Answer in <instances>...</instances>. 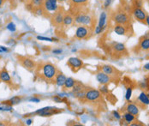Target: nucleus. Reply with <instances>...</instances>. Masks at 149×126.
<instances>
[{"label": "nucleus", "mask_w": 149, "mask_h": 126, "mask_svg": "<svg viewBox=\"0 0 149 126\" xmlns=\"http://www.w3.org/2000/svg\"><path fill=\"white\" fill-rule=\"evenodd\" d=\"M58 71V70L57 67L50 62H40L37 64V67L34 70L36 76L40 81L46 82H54Z\"/></svg>", "instance_id": "nucleus-1"}, {"label": "nucleus", "mask_w": 149, "mask_h": 126, "mask_svg": "<svg viewBox=\"0 0 149 126\" xmlns=\"http://www.w3.org/2000/svg\"><path fill=\"white\" fill-rule=\"evenodd\" d=\"M74 22L77 25H83V26H93V17L88 14L86 9H83L80 10L79 12L75 13L74 15Z\"/></svg>", "instance_id": "nucleus-2"}, {"label": "nucleus", "mask_w": 149, "mask_h": 126, "mask_svg": "<svg viewBox=\"0 0 149 126\" xmlns=\"http://www.w3.org/2000/svg\"><path fill=\"white\" fill-rule=\"evenodd\" d=\"M17 61L20 64V65H21L24 69H26L27 70L30 71V72H34L37 67V63L33 60L32 58H28V57H25V56H16Z\"/></svg>", "instance_id": "nucleus-3"}, {"label": "nucleus", "mask_w": 149, "mask_h": 126, "mask_svg": "<svg viewBox=\"0 0 149 126\" xmlns=\"http://www.w3.org/2000/svg\"><path fill=\"white\" fill-rule=\"evenodd\" d=\"M65 14V10L63 7H58V9L51 15V21L52 24L56 27H61L63 26L64 16Z\"/></svg>", "instance_id": "nucleus-4"}, {"label": "nucleus", "mask_w": 149, "mask_h": 126, "mask_svg": "<svg viewBox=\"0 0 149 126\" xmlns=\"http://www.w3.org/2000/svg\"><path fill=\"white\" fill-rule=\"evenodd\" d=\"M91 34H92V28L90 26L80 25L75 31L74 38L77 40H86L90 37Z\"/></svg>", "instance_id": "nucleus-5"}, {"label": "nucleus", "mask_w": 149, "mask_h": 126, "mask_svg": "<svg viewBox=\"0 0 149 126\" xmlns=\"http://www.w3.org/2000/svg\"><path fill=\"white\" fill-rule=\"evenodd\" d=\"M101 92L96 89H87L86 92L85 99L82 102H90V103H95L98 102L101 99Z\"/></svg>", "instance_id": "nucleus-6"}, {"label": "nucleus", "mask_w": 149, "mask_h": 126, "mask_svg": "<svg viewBox=\"0 0 149 126\" xmlns=\"http://www.w3.org/2000/svg\"><path fill=\"white\" fill-rule=\"evenodd\" d=\"M112 19L116 24H121V25H129L130 21L129 15L123 10H119V11L116 12L114 14Z\"/></svg>", "instance_id": "nucleus-7"}, {"label": "nucleus", "mask_w": 149, "mask_h": 126, "mask_svg": "<svg viewBox=\"0 0 149 126\" xmlns=\"http://www.w3.org/2000/svg\"><path fill=\"white\" fill-rule=\"evenodd\" d=\"M61 112L62 111L60 109L56 108V107H44V108L37 110L34 113V114H36L38 116H41V117H50L54 114H58Z\"/></svg>", "instance_id": "nucleus-8"}, {"label": "nucleus", "mask_w": 149, "mask_h": 126, "mask_svg": "<svg viewBox=\"0 0 149 126\" xmlns=\"http://www.w3.org/2000/svg\"><path fill=\"white\" fill-rule=\"evenodd\" d=\"M111 47V49H112V51H113V54H115L117 58H118V57H119V58L123 57V55H125V56L128 55L127 49H126L124 44H123V43L114 42Z\"/></svg>", "instance_id": "nucleus-9"}, {"label": "nucleus", "mask_w": 149, "mask_h": 126, "mask_svg": "<svg viewBox=\"0 0 149 126\" xmlns=\"http://www.w3.org/2000/svg\"><path fill=\"white\" fill-rule=\"evenodd\" d=\"M100 70L103 71L104 73L107 74L108 76H110L111 77L114 78V77H117L120 76V71L117 70L116 68H114L111 65H108V64H103L100 66Z\"/></svg>", "instance_id": "nucleus-10"}, {"label": "nucleus", "mask_w": 149, "mask_h": 126, "mask_svg": "<svg viewBox=\"0 0 149 126\" xmlns=\"http://www.w3.org/2000/svg\"><path fill=\"white\" fill-rule=\"evenodd\" d=\"M83 61L78 58H70L68 62H67V65L70 67V69L74 71V72H76L78 71L80 69L82 68L83 66Z\"/></svg>", "instance_id": "nucleus-11"}, {"label": "nucleus", "mask_w": 149, "mask_h": 126, "mask_svg": "<svg viewBox=\"0 0 149 126\" xmlns=\"http://www.w3.org/2000/svg\"><path fill=\"white\" fill-rule=\"evenodd\" d=\"M133 15L136 21L146 24V18L148 16L147 12L142 8H134L133 9Z\"/></svg>", "instance_id": "nucleus-12"}, {"label": "nucleus", "mask_w": 149, "mask_h": 126, "mask_svg": "<svg viewBox=\"0 0 149 126\" xmlns=\"http://www.w3.org/2000/svg\"><path fill=\"white\" fill-rule=\"evenodd\" d=\"M44 9L47 13L49 12H55L58 9V0H45L44 1Z\"/></svg>", "instance_id": "nucleus-13"}, {"label": "nucleus", "mask_w": 149, "mask_h": 126, "mask_svg": "<svg viewBox=\"0 0 149 126\" xmlns=\"http://www.w3.org/2000/svg\"><path fill=\"white\" fill-rule=\"evenodd\" d=\"M96 79H97V81L100 84H102V85H107V84H109L111 82L112 77H111L110 76H108L107 74H105V73H104L103 71L100 70L99 72H98L96 74Z\"/></svg>", "instance_id": "nucleus-14"}, {"label": "nucleus", "mask_w": 149, "mask_h": 126, "mask_svg": "<svg viewBox=\"0 0 149 126\" xmlns=\"http://www.w3.org/2000/svg\"><path fill=\"white\" fill-rule=\"evenodd\" d=\"M0 79L3 82L6 83L8 86H9L11 88H14V83L12 82V79L10 77V76L9 75V72L7 71L6 68H3L1 70V74H0Z\"/></svg>", "instance_id": "nucleus-15"}, {"label": "nucleus", "mask_w": 149, "mask_h": 126, "mask_svg": "<svg viewBox=\"0 0 149 126\" xmlns=\"http://www.w3.org/2000/svg\"><path fill=\"white\" fill-rule=\"evenodd\" d=\"M130 27L129 25H121L116 24L114 26V32L118 35H129L130 34Z\"/></svg>", "instance_id": "nucleus-16"}, {"label": "nucleus", "mask_w": 149, "mask_h": 126, "mask_svg": "<svg viewBox=\"0 0 149 126\" xmlns=\"http://www.w3.org/2000/svg\"><path fill=\"white\" fill-rule=\"evenodd\" d=\"M138 47L142 52H149V36L145 35L140 39Z\"/></svg>", "instance_id": "nucleus-17"}, {"label": "nucleus", "mask_w": 149, "mask_h": 126, "mask_svg": "<svg viewBox=\"0 0 149 126\" xmlns=\"http://www.w3.org/2000/svg\"><path fill=\"white\" fill-rule=\"evenodd\" d=\"M67 77L62 73L60 72L59 70L58 71L56 76H55V79H54V83L58 86V87H64V83H65V81H66Z\"/></svg>", "instance_id": "nucleus-18"}, {"label": "nucleus", "mask_w": 149, "mask_h": 126, "mask_svg": "<svg viewBox=\"0 0 149 126\" xmlns=\"http://www.w3.org/2000/svg\"><path fill=\"white\" fill-rule=\"evenodd\" d=\"M74 18L73 14L70 11V12H66L64 14V21H63V27H69L70 25H72L74 23Z\"/></svg>", "instance_id": "nucleus-19"}, {"label": "nucleus", "mask_w": 149, "mask_h": 126, "mask_svg": "<svg viewBox=\"0 0 149 126\" xmlns=\"http://www.w3.org/2000/svg\"><path fill=\"white\" fill-rule=\"evenodd\" d=\"M137 101H138V104H137L138 107H145L149 105V97L148 94L145 92L141 93Z\"/></svg>", "instance_id": "nucleus-20"}, {"label": "nucleus", "mask_w": 149, "mask_h": 126, "mask_svg": "<svg viewBox=\"0 0 149 126\" xmlns=\"http://www.w3.org/2000/svg\"><path fill=\"white\" fill-rule=\"evenodd\" d=\"M126 111L135 116H137L139 114L140 109L139 107L134 103H128V105L126 106Z\"/></svg>", "instance_id": "nucleus-21"}, {"label": "nucleus", "mask_w": 149, "mask_h": 126, "mask_svg": "<svg viewBox=\"0 0 149 126\" xmlns=\"http://www.w3.org/2000/svg\"><path fill=\"white\" fill-rule=\"evenodd\" d=\"M44 1L45 0H28L29 4H28L27 6L29 9H33L34 10L37 8L42 7L44 5Z\"/></svg>", "instance_id": "nucleus-22"}, {"label": "nucleus", "mask_w": 149, "mask_h": 126, "mask_svg": "<svg viewBox=\"0 0 149 126\" xmlns=\"http://www.w3.org/2000/svg\"><path fill=\"white\" fill-rule=\"evenodd\" d=\"M85 89H87V87L83 83H81V82H77L76 81L75 83H74V87L72 88V93H73V94H77L79 92H81V91H83Z\"/></svg>", "instance_id": "nucleus-23"}, {"label": "nucleus", "mask_w": 149, "mask_h": 126, "mask_svg": "<svg viewBox=\"0 0 149 126\" xmlns=\"http://www.w3.org/2000/svg\"><path fill=\"white\" fill-rule=\"evenodd\" d=\"M106 20H107V15H106V13L104 11V12H102L101 14H100V15H99V27H101L104 30H105V28L106 27Z\"/></svg>", "instance_id": "nucleus-24"}, {"label": "nucleus", "mask_w": 149, "mask_h": 126, "mask_svg": "<svg viewBox=\"0 0 149 126\" xmlns=\"http://www.w3.org/2000/svg\"><path fill=\"white\" fill-rule=\"evenodd\" d=\"M70 7H84L89 0H69Z\"/></svg>", "instance_id": "nucleus-25"}, {"label": "nucleus", "mask_w": 149, "mask_h": 126, "mask_svg": "<svg viewBox=\"0 0 149 126\" xmlns=\"http://www.w3.org/2000/svg\"><path fill=\"white\" fill-rule=\"evenodd\" d=\"M75 80L73 79L72 77H69V78H67L66 79V81H65V83H64V89H70V88H72L73 87H74V83H75Z\"/></svg>", "instance_id": "nucleus-26"}, {"label": "nucleus", "mask_w": 149, "mask_h": 126, "mask_svg": "<svg viewBox=\"0 0 149 126\" xmlns=\"http://www.w3.org/2000/svg\"><path fill=\"white\" fill-rule=\"evenodd\" d=\"M21 101V98H20V97H18V96H15V97H13L12 99H10L9 101H5V103H3V104H6V105H9V106H11V107H12V106H14V105H16V104L20 103Z\"/></svg>", "instance_id": "nucleus-27"}, {"label": "nucleus", "mask_w": 149, "mask_h": 126, "mask_svg": "<svg viewBox=\"0 0 149 126\" xmlns=\"http://www.w3.org/2000/svg\"><path fill=\"white\" fill-rule=\"evenodd\" d=\"M123 119H124V121H125V122H127V123H129V124H130V123L133 122V121L136 119V116L127 112L126 113H124V114H123Z\"/></svg>", "instance_id": "nucleus-28"}, {"label": "nucleus", "mask_w": 149, "mask_h": 126, "mask_svg": "<svg viewBox=\"0 0 149 126\" xmlns=\"http://www.w3.org/2000/svg\"><path fill=\"white\" fill-rule=\"evenodd\" d=\"M7 29L8 30H9L10 32H15V30H16V27H15V23H13V22H9V23H8V25H7Z\"/></svg>", "instance_id": "nucleus-29"}, {"label": "nucleus", "mask_w": 149, "mask_h": 126, "mask_svg": "<svg viewBox=\"0 0 149 126\" xmlns=\"http://www.w3.org/2000/svg\"><path fill=\"white\" fill-rule=\"evenodd\" d=\"M131 94H132V88L131 87H129L128 89H127V92H126V95H125V98L126 100L129 101L130 97H131Z\"/></svg>", "instance_id": "nucleus-30"}, {"label": "nucleus", "mask_w": 149, "mask_h": 126, "mask_svg": "<svg viewBox=\"0 0 149 126\" xmlns=\"http://www.w3.org/2000/svg\"><path fill=\"white\" fill-rule=\"evenodd\" d=\"M37 39L39 40H45V41H54L55 40L52 38H46V37H43V36H37Z\"/></svg>", "instance_id": "nucleus-31"}, {"label": "nucleus", "mask_w": 149, "mask_h": 126, "mask_svg": "<svg viewBox=\"0 0 149 126\" xmlns=\"http://www.w3.org/2000/svg\"><path fill=\"white\" fill-rule=\"evenodd\" d=\"M135 8H142V0H134Z\"/></svg>", "instance_id": "nucleus-32"}, {"label": "nucleus", "mask_w": 149, "mask_h": 126, "mask_svg": "<svg viewBox=\"0 0 149 126\" xmlns=\"http://www.w3.org/2000/svg\"><path fill=\"white\" fill-rule=\"evenodd\" d=\"M103 31H104V29H103L101 27H99V25L95 27V29H94V33H95V34H101Z\"/></svg>", "instance_id": "nucleus-33"}, {"label": "nucleus", "mask_w": 149, "mask_h": 126, "mask_svg": "<svg viewBox=\"0 0 149 126\" xmlns=\"http://www.w3.org/2000/svg\"><path fill=\"white\" fill-rule=\"evenodd\" d=\"M100 92L102 93V94H107L108 92H109V89H108V88H107V85H102V87L100 88Z\"/></svg>", "instance_id": "nucleus-34"}, {"label": "nucleus", "mask_w": 149, "mask_h": 126, "mask_svg": "<svg viewBox=\"0 0 149 126\" xmlns=\"http://www.w3.org/2000/svg\"><path fill=\"white\" fill-rule=\"evenodd\" d=\"M112 115H113V117H114L116 119H117V120H119V119H121V115H120L119 113L117 112V111H113V112H112Z\"/></svg>", "instance_id": "nucleus-35"}, {"label": "nucleus", "mask_w": 149, "mask_h": 126, "mask_svg": "<svg viewBox=\"0 0 149 126\" xmlns=\"http://www.w3.org/2000/svg\"><path fill=\"white\" fill-rule=\"evenodd\" d=\"M111 0H105V3H104L105 8H108L111 5Z\"/></svg>", "instance_id": "nucleus-36"}, {"label": "nucleus", "mask_w": 149, "mask_h": 126, "mask_svg": "<svg viewBox=\"0 0 149 126\" xmlns=\"http://www.w3.org/2000/svg\"><path fill=\"white\" fill-rule=\"evenodd\" d=\"M52 52L54 54H60V53H62V50H60V49H55V50H53Z\"/></svg>", "instance_id": "nucleus-37"}, {"label": "nucleus", "mask_w": 149, "mask_h": 126, "mask_svg": "<svg viewBox=\"0 0 149 126\" xmlns=\"http://www.w3.org/2000/svg\"><path fill=\"white\" fill-rule=\"evenodd\" d=\"M30 101H34V102H40V99H37V98H32V99H30Z\"/></svg>", "instance_id": "nucleus-38"}, {"label": "nucleus", "mask_w": 149, "mask_h": 126, "mask_svg": "<svg viewBox=\"0 0 149 126\" xmlns=\"http://www.w3.org/2000/svg\"><path fill=\"white\" fill-rule=\"evenodd\" d=\"M143 68H144V70H149V63L148 64H145Z\"/></svg>", "instance_id": "nucleus-39"}, {"label": "nucleus", "mask_w": 149, "mask_h": 126, "mask_svg": "<svg viewBox=\"0 0 149 126\" xmlns=\"http://www.w3.org/2000/svg\"><path fill=\"white\" fill-rule=\"evenodd\" d=\"M146 24L148 25L149 27V15H148V16H147V18H146Z\"/></svg>", "instance_id": "nucleus-40"}, {"label": "nucleus", "mask_w": 149, "mask_h": 126, "mask_svg": "<svg viewBox=\"0 0 149 126\" xmlns=\"http://www.w3.org/2000/svg\"><path fill=\"white\" fill-rule=\"evenodd\" d=\"M4 2H5V0H0V8L3 5Z\"/></svg>", "instance_id": "nucleus-41"}, {"label": "nucleus", "mask_w": 149, "mask_h": 126, "mask_svg": "<svg viewBox=\"0 0 149 126\" xmlns=\"http://www.w3.org/2000/svg\"><path fill=\"white\" fill-rule=\"evenodd\" d=\"M27 123H28V125H31V123H32V120H31V119H28V120L27 121Z\"/></svg>", "instance_id": "nucleus-42"}, {"label": "nucleus", "mask_w": 149, "mask_h": 126, "mask_svg": "<svg viewBox=\"0 0 149 126\" xmlns=\"http://www.w3.org/2000/svg\"><path fill=\"white\" fill-rule=\"evenodd\" d=\"M65 1H67V0H58V2H60V3H64Z\"/></svg>", "instance_id": "nucleus-43"}, {"label": "nucleus", "mask_w": 149, "mask_h": 126, "mask_svg": "<svg viewBox=\"0 0 149 126\" xmlns=\"http://www.w3.org/2000/svg\"><path fill=\"white\" fill-rule=\"evenodd\" d=\"M1 52H3V50H2V49L0 48V53H1Z\"/></svg>", "instance_id": "nucleus-44"}, {"label": "nucleus", "mask_w": 149, "mask_h": 126, "mask_svg": "<svg viewBox=\"0 0 149 126\" xmlns=\"http://www.w3.org/2000/svg\"><path fill=\"white\" fill-rule=\"evenodd\" d=\"M147 94H148V97H149V89H148V93H147Z\"/></svg>", "instance_id": "nucleus-45"}, {"label": "nucleus", "mask_w": 149, "mask_h": 126, "mask_svg": "<svg viewBox=\"0 0 149 126\" xmlns=\"http://www.w3.org/2000/svg\"><path fill=\"white\" fill-rule=\"evenodd\" d=\"M0 74H1V71H0ZM0 80H1V79H0Z\"/></svg>", "instance_id": "nucleus-46"}]
</instances>
